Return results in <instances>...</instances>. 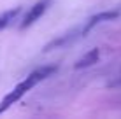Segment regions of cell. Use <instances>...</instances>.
Segmentation results:
<instances>
[{
  "instance_id": "cell-5",
  "label": "cell",
  "mask_w": 121,
  "mask_h": 119,
  "mask_svg": "<svg viewBox=\"0 0 121 119\" xmlns=\"http://www.w3.org/2000/svg\"><path fill=\"white\" fill-rule=\"evenodd\" d=\"M19 7H14V9H11V11H5V12H2L0 14V30L2 28H5V26H9V25L16 19V16L19 14Z\"/></svg>"
},
{
  "instance_id": "cell-1",
  "label": "cell",
  "mask_w": 121,
  "mask_h": 119,
  "mask_svg": "<svg viewBox=\"0 0 121 119\" xmlns=\"http://www.w3.org/2000/svg\"><path fill=\"white\" fill-rule=\"evenodd\" d=\"M55 72H56V67H53V65H46V67L35 68V70H33L30 75L23 81V82H19L11 93H7V95L4 96V100L0 102V114L5 112L11 105H14L18 100H21L25 93H28L32 88H35L39 82H42L44 79H48V77L51 75V74H55Z\"/></svg>"
},
{
  "instance_id": "cell-4",
  "label": "cell",
  "mask_w": 121,
  "mask_h": 119,
  "mask_svg": "<svg viewBox=\"0 0 121 119\" xmlns=\"http://www.w3.org/2000/svg\"><path fill=\"white\" fill-rule=\"evenodd\" d=\"M98 58H100L98 47H93V49H90L86 54H82L81 58L76 61V65H74V67H76L77 70H81V68H86V67H91V65H95V63L98 61Z\"/></svg>"
},
{
  "instance_id": "cell-2",
  "label": "cell",
  "mask_w": 121,
  "mask_h": 119,
  "mask_svg": "<svg viewBox=\"0 0 121 119\" xmlns=\"http://www.w3.org/2000/svg\"><path fill=\"white\" fill-rule=\"evenodd\" d=\"M51 5V0H39V2L35 4V5L30 7V11L26 12V16H25L23 23H21V30H26L28 26H32L33 23L37 21V19L40 18V16L44 14L46 11H48V7Z\"/></svg>"
},
{
  "instance_id": "cell-3",
  "label": "cell",
  "mask_w": 121,
  "mask_h": 119,
  "mask_svg": "<svg viewBox=\"0 0 121 119\" xmlns=\"http://www.w3.org/2000/svg\"><path fill=\"white\" fill-rule=\"evenodd\" d=\"M119 16V12L118 11H105V12H100V14H95V16H91L90 18V21L86 23V26H84V30H82V33H90L91 30H93L95 26H97L98 23H104V21H112V19H116Z\"/></svg>"
}]
</instances>
